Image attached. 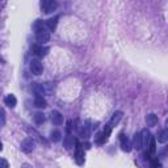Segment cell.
I'll use <instances>...</instances> for the list:
<instances>
[{
    "instance_id": "14",
    "label": "cell",
    "mask_w": 168,
    "mask_h": 168,
    "mask_svg": "<svg viewBox=\"0 0 168 168\" xmlns=\"http://www.w3.org/2000/svg\"><path fill=\"white\" fill-rule=\"evenodd\" d=\"M122 116H124V113H122V112H120V110H118V112H114V114L112 116V120H110V122H109V126H110V127L116 126V125L121 121Z\"/></svg>"
},
{
    "instance_id": "8",
    "label": "cell",
    "mask_w": 168,
    "mask_h": 168,
    "mask_svg": "<svg viewBox=\"0 0 168 168\" xmlns=\"http://www.w3.org/2000/svg\"><path fill=\"white\" fill-rule=\"evenodd\" d=\"M141 134V141H142V147H148V143H150V139H151V133L147 130V129H143V130L139 133Z\"/></svg>"
},
{
    "instance_id": "1",
    "label": "cell",
    "mask_w": 168,
    "mask_h": 168,
    "mask_svg": "<svg viewBox=\"0 0 168 168\" xmlns=\"http://www.w3.org/2000/svg\"><path fill=\"white\" fill-rule=\"evenodd\" d=\"M36 41L38 42V45H45L46 42H49L50 41V32L46 28L36 30Z\"/></svg>"
},
{
    "instance_id": "21",
    "label": "cell",
    "mask_w": 168,
    "mask_h": 168,
    "mask_svg": "<svg viewBox=\"0 0 168 168\" xmlns=\"http://www.w3.org/2000/svg\"><path fill=\"white\" fill-rule=\"evenodd\" d=\"M156 153V139L151 137L150 143H148V154H155Z\"/></svg>"
},
{
    "instance_id": "22",
    "label": "cell",
    "mask_w": 168,
    "mask_h": 168,
    "mask_svg": "<svg viewBox=\"0 0 168 168\" xmlns=\"http://www.w3.org/2000/svg\"><path fill=\"white\" fill-rule=\"evenodd\" d=\"M45 120H46V117H45V114L41 113V112H40V113H36V114H34V122H36L37 125L43 124Z\"/></svg>"
},
{
    "instance_id": "15",
    "label": "cell",
    "mask_w": 168,
    "mask_h": 168,
    "mask_svg": "<svg viewBox=\"0 0 168 168\" xmlns=\"http://www.w3.org/2000/svg\"><path fill=\"white\" fill-rule=\"evenodd\" d=\"M146 122H147V126L150 127H154L158 125V116L154 114V113H150L146 116Z\"/></svg>"
},
{
    "instance_id": "3",
    "label": "cell",
    "mask_w": 168,
    "mask_h": 168,
    "mask_svg": "<svg viewBox=\"0 0 168 168\" xmlns=\"http://www.w3.org/2000/svg\"><path fill=\"white\" fill-rule=\"evenodd\" d=\"M58 7V3L54 2V0H42L41 2V9L45 13H53Z\"/></svg>"
},
{
    "instance_id": "23",
    "label": "cell",
    "mask_w": 168,
    "mask_h": 168,
    "mask_svg": "<svg viewBox=\"0 0 168 168\" xmlns=\"http://www.w3.org/2000/svg\"><path fill=\"white\" fill-rule=\"evenodd\" d=\"M5 125V110L0 106V127Z\"/></svg>"
},
{
    "instance_id": "6",
    "label": "cell",
    "mask_w": 168,
    "mask_h": 168,
    "mask_svg": "<svg viewBox=\"0 0 168 168\" xmlns=\"http://www.w3.org/2000/svg\"><path fill=\"white\" fill-rule=\"evenodd\" d=\"M30 71L34 75H41L43 72V66L38 59H32L30 62Z\"/></svg>"
},
{
    "instance_id": "5",
    "label": "cell",
    "mask_w": 168,
    "mask_h": 168,
    "mask_svg": "<svg viewBox=\"0 0 168 168\" xmlns=\"http://www.w3.org/2000/svg\"><path fill=\"white\" fill-rule=\"evenodd\" d=\"M76 148H75V160L76 163L79 166H83L84 164V151H83V147L82 144L76 141Z\"/></svg>"
},
{
    "instance_id": "2",
    "label": "cell",
    "mask_w": 168,
    "mask_h": 168,
    "mask_svg": "<svg viewBox=\"0 0 168 168\" xmlns=\"http://www.w3.org/2000/svg\"><path fill=\"white\" fill-rule=\"evenodd\" d=\"M110 131H112V127L109 125H106L105 129L101 131V133H99L96 137H95V143H97V144H104L106 141H108V138L110 135Z\"/></svg>"
},
{
    "instance_id": "4",
    "label": "cell",
    "mask_w": 168,
    "mask_h": 168,
    "mask_svg": "<svg viewBox=\"0 0 168 168\" xmlns=\"http://www.w3.org/2000/svg\"><path fill=\"white\" fill-rule=\"evenodd\" d=\"M34 139L33 138H25L24 141L21 142L20 144V148L22 153H25V154H30L33 150H34Z\"/></svg>"
},
{
    "instance_id": "12",
    "label": "cell",
    "mask_w": 168,
    "mask_h": 168,
    "mask_svg": "<svg viewBox=\"0 0 168 168\" xmlns=\"http://www.w3.org/2000/svg\"><path fill=\"white\" fill-rule=\"evenodd\" d=\"M75 143H76V139L72 137V135H66L64 137V139H63V146L67 148V150H71L72 147L75 146Z\"/></svg>"
},
{
    "instance_id": "17",
    "label": "cell",
    "mask_w": 168,
    "mask_h": 168,
    "mask_svg": "<svg viewBox=\"0 0 168 168\" xmlns=\"http://www.w3.org/2000/svg\"><path fill=\"white\" fill-rule=\"evenodd\" d=\"M131 147H135L137 150H141L142 148V141H141V134L135 133L134 134V138H133V146Z\"/></svg>"
},
{
    "instance_id": "18",
    "label": "cell",
    "mask_w": 168,
    "mask_h": 168,
    "mask_svg": "<svg viewBox=\"0 0 168 168\" xmlns=\"http://www.w3.org/2000/svg\"><path fill=\"white\" fill-rule=\"evenodd\" d=\"M34 105L37 106V108L43 109V108H46V106H47V103H46V100H45V97H42V96H36V99H34Z\"/></svg>"
},
{
    "instance_id": "9",
    "label": "cell",
    "mask_w": 168,
    "mask_h": 168,
    "mask_svg": "<svg viewBox=\"0 0 168 168\" xmlns=\"http://www.w3.org/2000/svg\"><path fill=\"white\" fill-rule=\"evenodd\" d=\"M41 87H42V95L46 96V95H53V92L55 91V84L54 83H41Z\"/></svg>"
},
{
    "instance_id": "7",
    "label": "cell",
    "mask_w": 168,
    "mask_h": 168,
    "mask_svg": "<svg viewBox=\"0 0 168 168\" xmlns=\"http://www.w3.org/2000/svg\"><path fill=\"white\" fill-rule=\"evenodd\" d=\"M49 50L50 49L47 46H43V45H34V46H33V53H34L37 57H41V58L46 57Z\"/></svg>"
},
{
    "instance_id": "16",
    "label": "cell",
    "mask_w": 168,
    "mask_h": 168,
    "mask_svg": "<svg viewBox=\"0 0 168 168\" xmlns=\"http://www.w3.org/2000/svg\"><path fill=\"white\" fill-rule=\"evenodd\" d=\"M4 103H5V105H8L9 108H15L16 104H17V100H16L13 95H8V96H5Z\"/></svg>"
},
{
    "instance_id": "26",
    "label": "cell",
    "mask_w": 168,
    "mask_h": 168,
    "mask_svg": "<svg viewBox=\"0 0 168 168\" xmlns=\"http://www.w3.org/2000/svg\"><path fill=\"white\" fill-rule=\"evenodd\" d=\"M3 150V144H2V142H0V151Z\"/></svg>"
},
{
    "instance_id": "13",
    "label": "cell",
    "mask_w": 168,
    "mask_h": 168,
    "mask_svg": "<svg viewBox=\"0 0 168 168\" xmlns=\"http://www.w3.org/2000/svg\"><path fill=\"white\" fill-rule=\"evenodd\" d=\"M58 20H59V17H58V16H55V17H53V19L46 20V22H45V25L47 26V29H49L50 32H54V30H55V28H57Z\"/></svg>"
},
{
    "instance_id": "19",
    "label": "cell",
    "mask_w": 168,
    "mask_h": 168,
    "mask_svg": "<svg viewBox=\"0 0 168 168\" xmlns=\"http://www.w3.org/2000/svg\"><path fill=\"white\" fill-rule=\"evenodd\" d=\"M167 141H168V130H167V129H163V130L158 134V142L166 143Z\"/></svg>"
},
{
    "instance_id": "25",
    "label": "cell",
    "mask_w": 168,
    "mask_h": 168,
    "mask_svg": "<svg viewBox=\"0 0 168 168\" xmlns=\"http://www.w3.org/2000/svg\"><path fill=\"white\" fill-rule=\"evenodd\" d=\"M0 168H9L8 161L5 159H0Z\"/></svg>"
},
{
    "instance_id": "11",
    "label": "cell",
    "mask_w": 168,
    "mask_h": 168,
    "mask_svg": "<svg viewBox=\"0 0 168 168\" xmlns=\"http://www.w3.org/2000/svg\"><path fill=\"white\" fill-rule=\"evenodd\" d=\"M120 139H121V148L124 150V151H126V153L131 151V143H130V141L127 139V137H125L124 134H121Z\"/></svg>"
},
{
    "instance_id": "20",
    "label": "cell",
    "mask_w": 168,
    "mask_h": 168,
    "mask_svg": "<svg viewBox=\"0 0 168 168\" xmlns=\"http://www.w3.org/2000/svg\"><path fill=\"white\" fill-rule=\"evenodd\" d=\"M60 138H62V134H60L59 130H53L50 133V139H51L53 142H59Z\"/></svg>"
},
{
    "instance_id": "24",
    "label": "cell",
    "mask_w": 168,
    "mask_h": 168,
    "mask_svg": "<svg viewBox=\"0 0 168 168\" xmlns=\"http://www.w3.org/2000/svg\"><path fill=\"white\" fill-rule=\"evenodd\" d=\"M33 26H34V30H38V29H42V28H45V24H43L41 20H37Z\"/></svg>"
},
{
    "instance_id": "10",
    "label": "cell",
    "mask_w": 168,
    "mask_h": 168,
    "mask_svg": "<svg viewBox=\"0 0 168 168\" xmlns=\"http://www.w3.org/2000/svg\"><path fill=\"white\" fill-rule=\"evenodd\" d=\"M50 120L54 125H62L63 124V116L59 113L58 110H53L51 113H50Z\"/></svg>"
}]
</instances>
